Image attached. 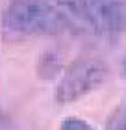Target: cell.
<instances>
[{
  "mask_svg": "<svg viewBox=\"0 0 126 130\" xmlns=\"http://www.w3.org/2000/svg\"><path fill=\"white\" fill-rule=\"evenodd\" d=\"M56 2H58V0H56Z\"/></svg>",
  "mask_w": 126,
  "mask_h": 130,
  "instance_id": "9c48e42d",
  "label": "cell"
},
{
  "mask_svg": "<svg viewBox=\"0 0 126 130\" xmlns=\"http://www.w3.org/2000/svg\"><path fill=\"white\" fill-rule=\"evenodd\" d=\"M59 130H95V128L87 121L80 119V117H69V119H65L61 123Z\"/></svg>",
  "mask_w": 126,
  "mask_h": 130,
  "instance_id": "8992f818",
  "label": "cell"
},
{
  "mask_svg": "<svg viewBox=\"0 0 126 130\" xmlns=\"http://www.w3.org/2000/svg\"><path fill=\"white\" fill-rule=\"evenodd\" d=\"M73 28L61 8L48 0H11L2 11V32L9 39L61 35Z\"/></svg>",
  "mask_w": 126,
  "mask_h": 130,
  "instance_id": "6da1fadb",
  "label": "cell"
},
{
  "mask_svg": "<svg viewBox=\"0 0 126 130\" xmlns=\"http://www.w3.org/2000/svg\"><path fill=\"white\" fill-rule=\"evenodd\" d=\"M87 28L106 37L126 32V0H78Z\"/></svg>",
  "mask_w": 126,
  "mask_h": 130,
  "instance_id": "3957f363",
  "label": "cell"
},
{
  "mask_svg": "<svg viewBox=\"0 0 126 130\" xmlns=\"http://www.w3.org/2000/svg\"><path fill=\"white\" fill-rule=\"evenodd\" d=\"M104 130H126V102H121L110 113Z\"/></svg>",
  "mask_w": 126,
  "mask_h": 130,
  "instance_id": "277c9868",
  "label": "cell"
},
{
  "mask_svg": "<svg viewBox=\"0 0 126 130\" xmlns=\"http://www.w3.org/2000/svg\"><path fill=\"white\" fill-rule=\"evenodd\" d=\"M121 73H122V76L126 78V56H124V60H122V63H121Z\"/></svg>",
  "mask_w": 126,
  "mask_h": 130,
  "instance_id": "ba28073f",
  "label": "cell"
},
{
  "mask_svg": "<svg viewBox=\"0 0 126 130\" xmlns=\"http://www.w3.org/2000/svg\"><path fill=\"white\" fill-rule=\"evenodd\" d=\"M110 76L107 63L97 56H80L63 69L54 97L59 104H73L91 95Z\"/></svg>",
  "mask_w": 126,
  "mask_h": 130,
  "instance_id": "7a4b0ae2",
  "label": "cell"
},
{
  "mask_svg": "<svg viewBox=\"0 0 126 130\" xmlns=\"http://www.w3.org/2000/svg\"><path fill=\"white\" fill-rule=\"evenodd\" d=\"M9 125H11V121H9V117H8V113L0 108V130H6V128H9Z\"/></svg>",
  "mask_w": 126,
  "mask_h": 130,
  "instance_id": "52a82bcc",
  "label": "cell"
},
{
  "mask_svg": "<svg viewBox=\"0 0 126 130\" xmlns=\"http://www.w3.org/2000/svg\"><path fill=\"white\" fill-rule=\"evenodd\" d=\"M56 69H59V60L54 56V52H46L43 56V60L39 61V73L45 78H48V76H52L56 73Z\"/></svg>",
  "mask_w": 126,
  "mask_h": 130,
  "instance_id": "5b68a950",
  "label": "cell"
}]
</instances>
